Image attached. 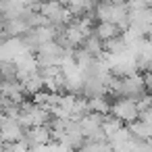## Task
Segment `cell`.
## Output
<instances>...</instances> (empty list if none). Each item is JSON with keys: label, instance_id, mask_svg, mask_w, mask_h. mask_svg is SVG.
<instances>
[{"label": "cell", "instance_id": "cell-1", "mask_svg": "<svg viewBox=\"0 0 152 152\" xmlns=\"http://www.w3.org/2000/svg\"><path fill=\"white\" fill-rule=\"evenodd\" d=\"M110 115H115L117 119H121L125 125L129 123H135L140 119V110H137V104L129 98H119L113 102L110 106Z\"/></svg>", "mask_w": 152, "mask_h": 152}, {"label": "cell", "instance_id": "cell-2", "mask_svg": "<svg viewBox=\"0 0 152 152\" xmlns=\"http://www.w3.org/2000/svg\"><path fill=\"white\" fill-rule=\"evenodd\" d=\"M146 96H150V94H148V88H146L142 75H133V77L123 79L121 98H129V100H133V102L137 104V102H140L142 98H146Z\"/></svg>", "mask_w": 152, "mask_h": 152}, {"label": "cell", "instance_id": "cell-3", "mask_svg": "<svg viewBox=\"0 0 152 152\" xmlns=\"http://www.w3.org/2000/svg\"><path fill=\"white\" fill-rule=\"evenodd\" d=\"M0 129H2V142L7 144H17L25 140V127L19 123V119H11V117H0Z\"/></svg>", "mask_w": 152, "mask_h": 152}, {"label": "cell", "instance_id": "cell-4", "mask_svg": "<svg viewBox=\"0 0 152 152\" xmlns=\"http://www.w3.org/2000/svg\"><path fill=\"white\" fill-rule=\"evenodd\" d=\"M0 92H2L4 98L13 100V102L19 104V106H21L23 102H27V94H25L21 81H2V83H0Z\"/></svg>", "mask_w": 152, "mask_h": 152}, {"label": "cell", "instance_id": "cell-5", "mask_svg": "<svg viewBox=\"0 0 152 152\" xmlns=\"http://www.w3.org/2000/svg\"><path fill=\"white\" fill-rule=\"evenodd\" d=\"M21 83H23V90H25L27 98H36L38 94H42V92L46 90V83H44V79H42L40 73L29 75V77H27L25 81H21Z\"/></svg>", "mask_w": 152, "mask_h": 152}, {"label": "cell", "instance_id": "cell-6", "mask_svg": "<svg viewBox=\"0 0 152 152\" xmlns=\"http://www.w3.org/2000/svg\"><path fill=\"white\" fill-rule=\"evenodd\" d=\"M94 36H96L98 40H102V42H108V40L121 36V29H119L115 23H98L96 29H94Z\"/></svg>", "mask_w": 152, "mask_h": 152}, {"label": "cell", "instance_id": "cell-7", "mask_svg": "<svg viewBox=\"0 0 152 152\" xmlns=\"http://www.w3.org/2000/svg\"><path fill=\"white\" fill-rule=\"evenodd\" d=\"M81 48H83V50H88L94 58H104V42H102V40H98L94 34L86 40V44H83Z\"/></svg>", "mask_w": 152, "mask_h": 152}, {"label": "cell", "instance_id": "cell-8", "mask_svg": "<svg viewBox=\"0 0 152 152\" xmlns=\"http://www.w3.org/2000/svg\"><path fill=\"white\" fill-rule=\"evenodd\" d=\"M110 100L108 98H104V96H100V98H90V108H92V113H96V115H110Z\"/></svg>", "mask_w": 152, "mask_h": 152}, {"label": "cell", "instance_id": "cell-9", "mask_svg": "<svg viewBox=\"0 0 152 152\" xmlns=\"http://www.w3.org/2000/svg\"><path fill=\"white\" fill-rule=\"evenodd\" d=\"M0 73H2V81H19V71L15 63L0 61Z\"/></svg>", "mask_w": 152, "mask_h": 152}]
</instances>
